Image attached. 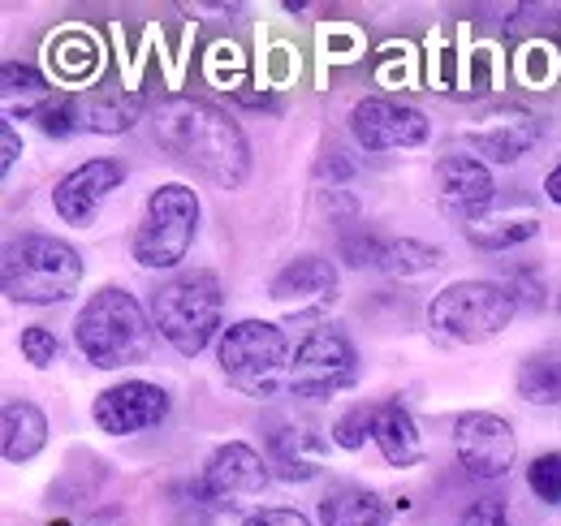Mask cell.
Segmentation results:
<instances>
[{"mask_svg":"<svg viewBox=\"0 0 561 526\" xmlns=\"http://www.w3.org/2000/svg\"><path fill=\"white\" fill-rule=\"evenodd\" d=\"M18 350H22V358H26L31 367H53V363L61 358V341H57V332L44 329V324L22 329V336H18Z\"/></svg>","mask_w":561,"mask_h":526,"instance_id":"obj_29","label":"cell"},{"mask_svg":"<svg viewBox=\"0 0 561 526\" xmlns=\"http://www.w3.org/2000/svg\"><path fill=\"white\" fill-rule=\"evenodd\" d=\"M462 233H467V242L471 247H480V251H489V255H501V251H514V247H523V242H531L536 233H540V216L536 211H510V207H501V211H484L480 220H471V225H462Z\"/></svg>","mask_w":561,"mask_h":526,"instance_id":"obj_20","label":"cell"},{"mask_svg":"<svg viewBox=\"0 0 561 526\" xmlns=\"http://www.w3.org/2000/svg\"><path fill=\"white\" fill-rule=\"evenodd\" d=\"M44 445H48V414L35 401H26V397L4 401V414H0V449H4V461L22 466V461L35 458Z\"/></svg>","mask_w":561,"mask_h":526,"instance_id":"obj_19","label":"cell"},{"mask_svg":"<svg viewBox=\"0 0 561 526\" xmlns=\"http://www.w3.org/2000/svg\"><path fill=\"white\" fill-rule=\"evenodd\" d=\"M342 260L351 267H380V251H385V238H376L367 225L358 229H342V242H337Z\"/></svg>","mask_w":561,"mask_h":526,"instance_id":"obj_27","label":"cell"},{"mask_svg":"<svg viewBox=\"0 0 561 526\" xmlns=\"http://www.w3.org/2000/svg\"><path fill=\"white\" fill-rule=\"evenodd\" d=\"M156 138L178 164L195 169L220 191H242V182L251 178L247 134L225 108H216L208 100H191V95L160 100L156 104Z\"/></svg>","mask_w":561,"mask_h":526,"instance_id":"obj_1","label":"cell"},{"mask_svg":"<svg viewBox=\"0 0 561 526\" xmlns=\"http://www.w3.org/2000/svg\"><path fill=\"white\" fill-rule=\"evenodd\" d=\"M268 479H273V470H268V458L260 449H251L247 441H229L208 458L204 474H199V488H204L216 514H225V510L233 514V510L255 505L268 492Z\"/></svg>","mask_w":561,"mask_h":526,"instance_id":"obj_9","label":"cell"},{"mask_svg":"<svg viewBox=\"0 0 561 526\" xmlns=\"http://www.w3.org/2000/svg\"><path fill=\"white\" fill-rule=\"evenodd\" d=\"M82 281V260L70 242L53 233H22L4 247L0 285L9 302L22 307H57L66 302Z\"/></svg>","mask_w":561,"mask_h":526,"instance_id":"obj_4","label":"cell"},{"mask_svg":"<svg viewBox=\"0 0 561 526\" xmlns=\"http://www.w3.org/2000/svg\"><path fill=\"white\" fill-rule=\"evenodd\" d=\"M514 389L531 405H561V358L558 354H531L518 367Z\"/></svg>","mask_w":561,"mask_h":526,"instance_id":"obj_24","label":"cell"},{"mask_svg":"<svg viewBox=\"0 0 561 526\" xmlns=\"http://www.w3.org/2000/svg\"><path fill=\"white\" fill-rule=\"evenodd\" d=\"M316 173H320V178H333V191H342L337 182H342V178H351L354 164L346 160V151H329V156L320 160V169H316Z\"/></svg>","mask_w":561,"mask_h":526,"instance_id":"obj_34","label":"cell"},{"mask_svg":"<svg viewBox=\"0 0 561 526\" xmlns=\"http://www.w3.org/2000/svg\"><path fill=\"white\" fill-rule=\"evenodd\" d=\"M268 298L289 320H320L337 302V267L324 255H298L273 276Z\"/></svg>","mask_w":561,"mask_h":526,"instance_id":"obj_11","label":"cell"},{"mask_svg":"<svg viewBox=\"0 0 561 526\" xmlns=\"http://www.w3.org/2000/svg\"><path fill=\"white\" fill-rule=\"evenodd\" d=\"M195 233H199V195L182 182H169V186H156L147 198V211H142V225L135 229V260L142 267H178V263L191 255L195 247Z\"/></svg>","mask_w":561,"mask_h":526,"instance_id":"obj_7","label":"cell"},{"mask_svg":"<svg viewBox=\"0 0 561 526\" xmlns=\"http://www.w3.org/2000/svg\"><path fill=\"white\" fill-rule=\"evenodd\" d=\"M527 488L545 501V505H561V454H540L527 466Z\"/></svg>","mask_w":561,"mask_h":526,"instance_id":"obj_28","label":"cell"},{"mask_svg":"<svg viewBox=\"0 0 561 526\" xmlns=\"http://www.w3.org/2000/svg\"><path fill=\"white\" fill-rule=\"evenodd\" d=\"M142 100L135 91H122V87H104V91H91L78 100V126L95 134H122L139 122Z\"/></svg>","mask_w":561,"mask_h":526,"instance_id":"obj_22","label":"cell"},{"mask_svg":"<svg viewBox=\"0 0 561 526\" xmlns=\"http://www.w3.org/2000/svg\"><path fill=\"white\" fill-rule=\"evenodd\" d=\"M371 441H376L380 458L389 461V466H398V470H411V466L423 461V436L420 427H415V414L398 397H389V401L376 405Z\"/></svg>","mask_w":561,"mask_h":526,"instance_id":"obj_18","label":"cell"},{"mask_svg":"<svg viewBox=\"0 0 561 526\" xmlns=\"http://www.w3.org/2000/svg\"><path fill=\"white\" fill-rule=\"evenodd\" d=\"M454 454L471 479L496 483L510 474V466L518 458V436H514L510 419H501L492 410H471V414H458V423H454Z\"/></svg>","mask_w":561,"mask_h":526,"instance_id":"obj_10","label":"cell"},{"mask_svg":"<svg viewBox=\"0 0 561 526\" xmlns=\"http://www.w3.org/2000/svg\"><path fill=\"white\" fill-rule=\"evenodd\" d=\"M216 363H220V376L238 393L268 401L289 380V341L268 320H238L220 332Z\"/></svg>","mask_w":561,"mask_h":526,"instance_id":"obj_6","label":"cell"},{"mask_svg":"<svg viewBox=\"0 0 561 526\" xmlns=\"http://www.w3.org/2000/svg\"><path fill=\"white\" fill-rule=\"evenodd\" d=\"M48 61H53V69H57L61 78L82 82V78H91V73L100 69V48H95V39H91V35H78V31H70L66 39H57V44H53Z\"/></svg>","mask_w":561,"mask_h":526,"instance_id":"obj_26","label":"cell"},{"mask_svg":"<svg viewBox=\"0 0 561 526\" xmlns=\"http://www.w3.org/2000/svg\"><path fill=\"white\" fill-rule=\"evenodd\" d=\"M518 298L496 281H454L427 302V329L445 345H484L510 329Z\"/></svg>","mask_w":561,"mask_h":526,"instance_id":"obj_5","label":"cell"},{"mask_svg":"<svg viewBox=\"0 0 561 526\" xmlns=\"http://www.w3.org/2000/svg\"><path fill=\"white\" fill-rule=\"evenodd\" d=\"M440 260H445L440 247H427L420 238H389L380 251V272L385 276H420V272H432Z\"/></svg>","mask_w":561,"mask_h":526,"instance_id":"obj_25","label":"cell"},{"mask_svg":"<svg viewBox=\"0 0 561 526\" xmlns=\"http://www.w3.org/2000/svg\"><path fill=\"white\" fill-rule=\"evenodd\" d=\"M91 419L108 436H135V432L160 427L169 419V393L151 380H126V385H113L95 397Z\"/></svg>","mask_w":561,"mask_h":526,"instance_id":"obj_14","label":"cell"},{"mask_svg":"<svg viewBox=\"0 0 561 526\" xmlns=\"http://www.w3.org/2000/svg\"><path fill=\"white\" fill-rule=\"evenodd\" d=\"M126 182V169L117 160H87L73 173H66L53 191V207L66 225H91L100 203Z\"/></svg>","mask_w":561,"mask_h":526,"instance_id":"obj_16","label":"cell"},{"mask_svg":"<svg viewBox=\"0 0 561 526\" xmlns=\"http://www.w3.org/2000/svg\"><path fill=\"white\" fill-rule=\"evenodd\" d=\"M264 458H268V470L285 479V483H307L320 474L324 466V441L302 427V423H277L264 441Z\"/></svg>","mask_w":561,"mask_h":526,"instance_id":"obj_17","label":"cell"},{"mask_svg":"<svg viewBox=\"0 0 561 526\" xmlns=\"http://www.w3.org/2000/svg\"><path fill=\"white\" fill-rule=\"evenodd\" d=\"M371 419H376V405H354L346 410L337 423H333V441L342 445V449H363L367 445V436H371Z\"/></svg>","mask_w":561,"mask_h":526,"instance_id":"obj_30","label":"cell"},{"mask_svg":"<svg viewBox=\"0 0 561 526\" xmlns=\"http://www.w3.org/2000/svg\"><path fill=\"white\" fill-rule=\"evenodd\" d=\"M242 526H311V518H307V514H298V510L273 505V510H255Z\"/></svg>","mask_w":561,"mask_h":526,"instance_id":"obj_33","label":"cell"},{"mask_svg":"<svg viewBox=\"0 0 561 526\" xmlns=\"http://www.w3.org/2000/svg\"><path fill=\"white\" fill-rule=\"evenodd\" d=\"M0 147H4L0 164H4V169H13V164H18V156H22V142H18V130H13V122H4V126H0Z\"/></svg>","mask_w":561,"mask_h":526,"instance_id":"obj_35","label":"cell"},{"mask_svg":"<svg viewBox=\"0 0 561 526\" xmlns=\"http://www.w3.org/2000/svg\"><path fill=\"white\" fill-rule=\"evenodd\" d=\"M53 100V87L48 78L26 61H4L0 69V104H4V117H39Z\"/></svg>","mask_w":561,"mask_h":526,"instance_id":"obj_23","label":"cell"},{"mask_svg":"<svg viewBox=\"0 0 561 526\" xmlns=\"http://www.w3.org/2000/svg\"><path fill=\"white\" fill-rule=\"evenodd\" d=\"M540 117L523 104H496L489 108L471 130L462 134L471 156L476 160H489V164H514L523 160L536 142H540Z\"/></svg>","mask_w":561,"mask_h":526,"instance_id":"obj_13","label":"cell"},{"mask_svg":"<svg viewBox=\"0 0 561 526\" xmlns=\"http://www.w3.org/2000/svg\"><path fill=\"white\" fill-rule=\"evenodd\" d=\"M73 341L91 367L117 371V367L147 363L156 324L135 294H126L122 285H104L82 302V311L73 320Z\"/></svg>","mask_w":561,"mask_h":526,"instance_id":"obj_2","label":"cell"},{"mask_svg":"<svg viewBox=\"0 0 561 526\" xmlns=\"http://www.w3.org/2000/svg\"><path fill=\"white\" fill-rule=\"evenodd\" d=\"M496 198V186H492V173L484 160L476 156H445L436 164V203L449 220L458 225H471L480 220Z\"/></svg>","mask_w":561,"mask_h":526,"instance_id":"obj_15","label":"cell"},{"mask_svg":"<svg viewBox=\"0 0 561 526\" xmlns=\"http://www.w3.org/2000/svg\"><path fill=\"white\" fill-rule=\"evenodd\" d=\"M545 195H549L561 207V164L553 169V173H549V178H545Z\"/></svg>","mask_w":561,"mask_h":526,"instance_id":"obj_37","label":"cell"},{"mask_svg":"<svg viewBox=\"0 0 561 526\" xmlns=\"http://www.w3.org/2000/svg\"><path fill=\"white\" fill-rule=\"evenodd\" d=\"M53 526H122V510H104V514H91V518H66V523Z\"/></svg>","mask_w":561,"mask_h":526,"instance_id":"obj_36","label":"cell"},{"mask_svg":"<svg viewBox=\"0 0 561 526\" xmlns=\"http://www.w3.org/2000/svg\"><path fill=\"white\" fill-rule=\"evenodd\" d=\"M220 316H225V289L220 276L208 267H186L151 294V324L186 358L208 350L211 336L220 332Z\"/></svg>","mask_w":561,"mask_h":526,"instance_id":"obj_3","label":"cell"},{"mask_svg":"<svg viewBox=\"0 0 561 526\" xmlns=\"http://www.w3.org/2000/svg\"><path fill=\"white\" fill-rule=\"evenodd\" d=\"M358 380V350L342 329H311L302 336L298 354L289 358V380L285 389L307 401L346 393Z\"/></svg>","mask_w":561,"mask_h":526,"instance_id":"obj_8","label":"cell"},{"mask_svg":"<svg viewBox=\"0 0 561 526\" xmlns=\"http://www.w3.org/2000/svg\"><path fill=\"white\" fill-rule=\"evenodd\" d=\"M320 523L324 526H389V505L363 488V483H337L320 501Z\"/></svg>","mask_w":561,"mask_h":526,"instance_id":"obj_21","label":"cell"},{"mask_svg":"<svg viewBox=\"0 0 561 526\" xmlns=\"http://www.w3.org/2000/svg\"><path fill=\"white\" fill-rule=\"evenodd\" d=\"M558 307H561V302H558Z\"/></svg>","mask_w":561,"mask_h":526,"instance_id":"obj_38","label":"cell"},{"mask_svg":"<svg viewBox=\"0 0 561 526\" xmlns=\"http://www.w3.org/2000/svg\"><path fill=\"white\" fill-rule=\"evenodd\" d=\"M35 122H39V130L44 134L66 138V134L78 130V100H73V95H53V100H48V108H44Z\"/></svg>","mask_w":561,"mask_h":526,"instance_id":"obj_31","label":"cell"},{"mask_svg":"<svg viewBox=\"0 0 561 526\" xmlns=\"http://www.w3.org/2000/svg\"><path fill=\"white\" fill-rule=\"evenodd\" d=\"M454 526H510V510H505L501 496H480V501H471V505L458 514Z\"/></svg>","mask_w":561,"mask_h":526,"instance_id":"obj_32","label":"cell"},{"mask_svg":"<svg viewBox=\"0 0 561 526\" xmlns=\"http://www.w3.org/2000/svg\"><path fill=\"white\" fill-rule=\"evenodd\" d=\"M427 117L415 104L389 100V95H367L351 108V134L363 151H398V147H420L427 142Z\"/></svg>","mask_w":561,"mask_h":526,"instance_id":"obj_12","label":"cell"}]
</instances>
